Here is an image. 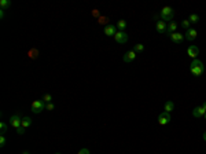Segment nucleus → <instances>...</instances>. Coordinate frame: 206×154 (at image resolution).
<instances>
[{"label":"nucleus","instance_id":"obj_1","mask_svg":"<svg viewBox=\"0 0 206 154\" xmlns=\"http://www.w3.org/2000/svg\"><path fill=\"white\" fill-rule=\"evenodd\" d=\"M190 70L194 76L198 77V76H202L205 73V66H203V63L201 62L199 59H194L190 65Z\"/></svg>","mask_w":206,"mask_h":154},{"label":"nucleus","instance_id":"obj_2","mask_svg":"<svg viewBox=\"0 0 206 154\" xmlns=\"http://www.w3.org/2000/svg\"><path fill=\"white\" fill-rule=\"evenodd\" d=\"M159 17H161V20L165 21V22H171V21H173L174 10L172 8V7L166 6V7H164V8L161 10V13H159Z\"/></svg>","mask_w":206,"mask_h":154},{"label":"nucleus","instance_id":"obj_3","mask_svg":"<svg viewBox=\"0 0 206 154\" xmlns=\"http://www.w3.org/2000/svg\"><path fill=\"white\" fill-rule=\"evenodd\" d=\"M45 109V103L43 101H33L32 102V112L35 114H39Z\"/></svg>","mask_w":206,"mask_h":154},{"label":"nucleus","instance_id":"obj_4","mask_svg":"<svg viewBox=\"0 0 206 154\" xmlns=\"http://www.w3.org/2000/svg\"><path fill=\"white\" fill-rule=\"evenodd\" d=\"M172 121V117H171V113H166V112H162L161 114L158 116V124L159 125H166Z\"/></svg>","mask_w":206,"mask_h":154},{"label":"nucleus","instance_id":"obj_5","mask_svg":"<svg viewBox=\"0 0 206 154\" xmlns=\"http://www.w3.org/2000/svg\"><path fill=\"white\" fill-rule=\"evenodd\" d=\"M114 40H116L118 44H124V43L128 41V33L126 32H117L116 35H114Z\"/></svg>","mask_w":206,"mask_h":154},{"label":"nucleus","instance_id":"obj_6","mask_svg":"<svg viewBox=\"0 0 206 154\" xmlns=\"http://www.w3.org/2000/svg\"><path fill=\"white\" fill-rule=\"evenodd\" d=\"M8 121H10L11 127H14L17 129V128H20L21 124H22V118L20 117V114H13L10 117V120H8Z\"/></svg>","mask_w":206,"mask_h":154},{"label":"nucleus","instance_id":"obj_7","mask_svg":"<svg viewBox=\"0 0 206 154\" xmlns=\"http://www.w3.org/2000/svg\"><path fill=\"white\" fill-rule=\"evenodd\" d=\"M155 29H157L158 33H166V30H168L166 22H165V21H162V20L157 21V23H155Z\"/></svg>","mask_w":206,"mask_h":154},{"label":"nucleus","instance_id":"obj_8","mask_svg":"<svg viewBox=\"0 0 206 154\" xmlns=\"http://www.w3.org/2000/svg\"><path fill=\"white\" fill-rule=\"evenodd\" d=\"M187 54H188V56H191L192 59H196L198 54H199V48L192 44V46H190L188 48H187Z\"/></svg>","mask_w":206,"mask_h":154},{"label":"nucleus","instance_id":"obj_9","mask_svg":"<svg viewBox=\"0 0 206 154\" xmlns=\"http://www.w3.org/2000/svg\"><path fill=\"white\" fill-rule=\"evenodd\" d=\"M117 32H118V30H117L116 25H111V23H109L107 26H105V35H106V36H113L114 37V35H116Z\"/></svg>","mask_w":206,"mask_h":154},{"label":"nucleus","instance_id":"obj_10","mask_svg":"<svg viewBox=\"0 0 206 154\" xmlns=\"http://www.w3.org/2000/svg\"><path fill=\"white\" fill-rule=\"evenodd\" d=\"M196 36H198V32L195 29H188L186 32V35H184V39L188 40V41H192V40L196 39Z\"/></svg>","mask_w":206,"mask_h":154},{"label":"nucleus","instance_id":"obj_11","mask_svg":"<svg viewBox=\"0 0 206 154\" xmlns=\"http://www.w3.org/2000/svg\"><path fill=\"white\" fill-rule=\"evenodd\" d=\"M135 58H136V53H135V51H133V50H131V51H128V53H125V55L123 56L124 62H126V63H129V62H133V61H135Z\"/></svg>","mask_w":206,"mask_h":154},{"label":"nucleus","instance_id":"obj_12","mask_svg":"<svg viewBox=\"0 0 206 154\" xmlns=\"http://www.w3.org/2000/svg\"><path fill=\"white\" fill-rule=\"evenodd\" d=\"M169 37H171V40L173 43H177V44H179V43H183L184 41V36L183 35H181V33H172V35H169Z\"/></svg>","mask_w":206,"mask_h":154},{"label":"nucleus","instance_id":"obj_13","mask_svg":"<svg viewBox=\"0 0 206 154\" xmlns=\"http://www.w3.org/2000/svg\"><path fill=\"white\" fill-rule=\"evenodd\" d=\"M205 113H206V110L202 107V106H198V107H195L192 110V116H194V117H196V118L203 117V116H205Z\"/></svg>","mask_w":206,"mask_h":154},{"label":"nucleus","instance_id":"obj_14","mask_svg":"<svg viewBox=\"0 0 206 154\" xmlns=\"http://www.w3.org/2000/svg\"><path fill=\"white\" fill-rule=\"evenodd\" d=\"M176 30H177V23L174 22H169V25H168V30H166V33H168V36L169 35H172V33H176Z\"/></svg>","mask_w":206,"mask_h":154},{"label":"nucleus","instance_id":"obj_15","mask_svg":"<svg viewBox=\"0 0 206 154\" xmlns=\"http://www.w3.org/2000/svg\"><path fill=\"white\" fill-rule=\"evenodd\" d=\"M173 109H174V103L172 101H168L166 103H165V112L166 113L173 112Z\"/></svg>","mask_w":206,"mask_h":154},{"label":"nucleus","instance_id":"obj_16","mask_svg":"<svg viewBox=\"0 0 206 154\" xmlns=\"http://www.w3.org/2000/svg\"><path fill=\"white\" fill-rule=\"evenodd\" d=\"M10 6H11L10 0H0V7H2V10H7V8H10Z\"/></svg>","mask_w":206,"mask_h":154},{"label":"nucleus","instance_id":"obj_17","mask_svg":"<svg viewBox=\"0 0 206 154\" xmlns=\"http://www.w3.org/2000/svg\"><path fill=\"white\" fill-rule=\"evenodd\" d=\"M22 125L23 128H28V127H30L32 125V120H30L29 117H22Z\"/></svg>","mask_w":206,"mask_h":154},{"label":"nucleus","instance_id":"obj_18","mask_svg":"<svg viewBox=\"0 0 206 154\" xmlns=\"http://www.w3.org/2000/svg\"><path fill=\"white\" fill-rule=\"evenodd\" d=\"M117 28H118L120 32H125V28H126V22L124 20L118 21V23H117Z\"/></svg>","mask_w":206,"mask_h":154},{"label":"nucleus","instance_id":"obj_19","mask_svg":"<svg viewBox=\"0 0 206 154\" xmlns=\"http://www.w3.org/2000/svg\"><path fill=\"white\" fill-rule=\"evenodd\" d=\"M180 25H181V28H183V29H186V30L191 29V28H190L191 22H190V21H188V20H183V21H181V23H180Z\"/></svg>","mask_w":206,"mask_h":154},{"label":"nucleus","instance_id":"obj_20","mask_svg":"<svg viewBox=\"0 0 206 154\" xmlns=\"http://www.w3.org/2000/svg\"><path fill=\"white\" fill-rule=\"evenodd\" d=\"M188 21H190L191 23H198V21H199V17L196 15V14H191L190 18H188Z\"/></svg>","mask_w":206,"mask_h":154},{"label":"nucleus","instance_id":"obj_21","mask_svg":"<svg viewBox=\"0 0 206 154\" xmlns=\"http://www.w3.org/2000/svg\"><path fill=\"white\" fill-rule=\"evenodd\" d=\"M133 51H135V53H142V51H144V46H143V44H136V46L133 47Z\"/></svg>","mask_w":206,"mask_h":154},{"label":"nucleus","instance_id":"obj_22","mask_svg":"<svg viewBox=\"0 0 206 154\" xmlns=\"http://www.w3.org/2000/svg\"><path fill=\"white\" fill-rule=\"evenodd\" d=\"M41 101L44 102V103H51V102H52V96L50 95V94H45V95L43 96Z\"/></svg>","mask_w":206,"mask_h":154},{"label":"nucleus","instance_id":"obj_23","mask_svg":"<svg viewBox=\"0 0 206 154\" xmlns=\"http://www.w3.org/2000/svg\"><path fill=\"white\" fill-rule=\"evenodd\" d=\"M107 22H109V18H106V17H100L99 18V23H102V25H106L107 26V25H109Z\"/></svg>","mask_w":206,"mask_h":154},{"label":"nucleus","instance_id":"obj_24","mask_svg":"<svg viewBox=\"0 0 206 154\" xmlns=\"http://www.w3.org/2000/svg\"><path fill=\"white\" fill-rule=\"evenodd\" d=\"M6 143H7L6 136H4V135H2V136H0V147H4V146H6Z\"/></svg>","mask_w":206,"mask_h":154},{"label":"nucleus","instance_id":"obj_25","mask_svg":"<svg viewBox=\"0 0 206 154\" xmlns=\"http://www.w3.org/2000/svg\"><path fill=\"white\" fill-rule=\"evenodd\" d=\"M0 131H2V135H4V132L7 131V124L6 122H0Z\"/></svg>","mask_w":206,"mask_h":154},{"label":"nucleus","instance_id":"obj_26","mask_svg":"<svg viewBox=\"0 0 206 154\" xmlns=\"http://www.w3.org/2000/svg\"><path fill=\"white\" fill-rule=\"evenodd\" d=\"M55 109V106H54V103H45V110H50V112H52V110H54Z\"/></svg>","mask_w":206,"mask_h":154},{"label":"nucleus","instance_id":"obj_27","mask_svg":"<svg viewBox=\"0 0 206 154\" xmlns=\"http://www.w3.org/2000/svg\"><path fill=\"white\" fill-rule=\"evenodd\" d=\"M25 129H26V128H23L22 125H21L20 128H17V134H18V135H23V134H25Z\"/></svg>","mask_w":206,"mask_h":154},{"label":"nucleus","instance_id":"obj_28","mask_svg":"<svg viewBox=\"0 0 206 154\" xmlns=\"http://www.w3.org/2000/svg\"><path fill=\"white\" fill-rule=\"evenodd\" d=\"M77 154H89V150H88V149H81Z\"/></svg>","mask_w":206,"mask_h":154},{"label":"nucleus","instance_id":"obj_29","mask_svg":"<svg viewBox=\"0 0 206 154\" xmlns=\"http://www.w3.org/2000/svg\"><path fill=\"white\" fill-rule=\"evenodd\" d=\"M92 15L96 17V18H100V17H99V11H98V10H92Z\"/></svg>","mask_w":206,"mask_h":154},{"label":"nucleus","instance_id":"obj_30","mask_svg":"<svg viewBox=\"0 0 206 154\" xmlns=\"http://www.w3.org/2000/svg\"><path fill=\"white\" fill-rule=\"evenodd\" d=\"M4 11L6 10H2V8H0V18H2V20L4 18Z\"/></svg>","mask_w":206,"mask_h":154},{"label":"nucleus","instance_id":"obj_31","mask_svg":"<svg viewBox=\"0 0 206 154\" xmlns=\"http://www.w3.org/2000/svg\"><path fill=\"white\" fill-rule=\"evenodd\" d=\"M203 140L206 142V132H203Z\"/></svg>","mask_w":206,"mask_h":154},{"label":"nucleus","instance_id":"obj_32","mask_svg":"<svg viewBox=\"0 0 206 154\" xmlns=\"http://www.w3.org/2000/svg\"><path fill=\"white\" fill-rule=\"evenodd\" d=\"M202 107H203V109H205V110H206V102H205V103H203V105H202Z\"/></svg>","mask_w":206,"mask_h":154},{"label":"nucleus","instance_id":"obj_33","mask_svg":"<svg viewBox=\"0 0 206 154\" xmlns=\"http://www.w3.org/2000/svg\"><path fill=\"white\" fill-rule=\"evenodd\" d=\"M22 154H30V153H29V151H23Z\"/></svg>","mask_w":206,"mask_h":154},{"label":"nucleus","instance_id":"obj_34","mask_svg":"<svg viewBox=\"0 0 206 154\" xmlns=\"http://www.w3.org/2000/svg\"><path fill=\"white\" fill-rule=\"evenodd\" d=\"M203 117H205V120H206V113H205V116H203Z\"/></svg>","mask_w":206,"mask_h":154},{"label":"nucleus","instance_id":"obj_35","mask_svg":"<svg viewBox=\"0 0 206 154\" xmlns=\"http://www.w3.org/2000/svg\"><path fill=\"white\" fill-rule=\"evenodd\" d=\"M55 154H61V153H55Z\"/></svg>","mask_w":206,"mask_h":154}]
</instances>
